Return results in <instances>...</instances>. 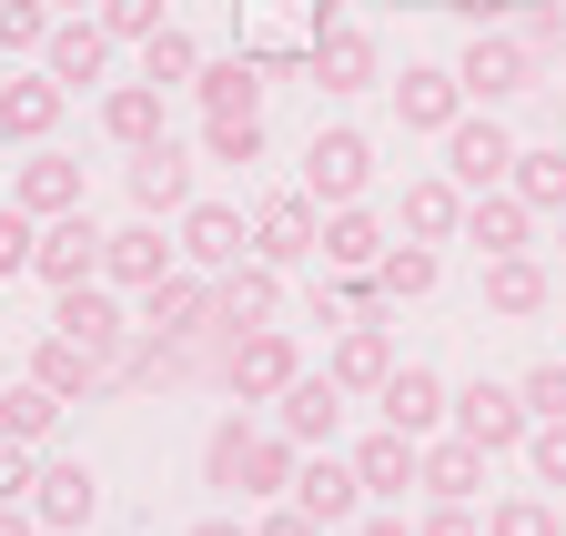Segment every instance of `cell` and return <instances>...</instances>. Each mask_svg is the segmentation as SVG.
<instances>
[{
  "instance_id": "obj_1",
  "label": "cell",
  "mask_w": 566,
  "mask_h": 536,
  "mask_svg": "<svg viewBox=\"0 0 566 536\" xmlns=\"http://www.w3.org/2000/svg\"><path fill=\"white\" fill-rule=\"evenodd\" d=\"M212 375H223L243 406H273V395L304 375V355H294L283 324H253V334H223V345H212Z\"/></svg>"
},
{
  "instance_id": "obj_2",
  "label": "cell",
  "mask_w": 566,
  "mask_h": 536,
  "mask_svg": "<svg viewBox=\"0 0 566 536\" xmlns=\"http://www.w3.org/2000/svg\"><path fill=\"white\" fill-rule=\"evenodd\" d=\"M455 82H465V102H516V92H536V41H516V31H475L465 41V61H455Z\"/></svg>"
},
{
  "instance_id": "obj_3",
  "label": "cell",
  "mask_w": 566,
  "mask_h": 536,
  "mask_svg": "<svg viewBox=\"0 0 566 536\" xmlns=\"http://www.w3.org/2000/svg\"><path fill=\"white\" fill-rule=\"evenodd\" d=\"M446 425H455L465 445H485V455H516V445L536 435L526 395H516V385H485V375H475V385H455V416H446Z\"/></svg>"
},
{
  "instance_id": "obj_4",
  "label": "cell",
  "mask_w": 566,
  "mask_h": 536,
  "mask_svg": "<svg viewBox=\"0 0 566 536\" xmlns=\"http://www.w3.org/2000/svg\"><path fill=\"white\" fill-rule=\"evenodd\" d=\"M163 274H182V243L142 213V223H122V233H102V284L112 294H153Z\"/></svg>"
},
{
  "instance_id": "obj_5",
  "label": "cell",
  "mask_w": 566,
  "mask_h": 536,
  "mask_svg": "<svg viewBox=\"0 0 566 536\" xmlns=\"http://www.w3.org/2000/svg\"><path fill=\"white\" fill-rule=\"evenodd\" d=\"M365 182H375V143L365 132H314V153H304V192L324 213H344V203H365Z\"/></svg>"
},
{
  "instance_id": "obj_6",
  "label": "cell",
  "mask_w": 566,
  "mask_h": 536,
  "mask_svg": "<svg viewBox=\"0 0 566 536\" xmlns=\"http://www.w3.org/2000/svg\"><path fill=\"white\" fill-rule=\"evenodd\" d=\"M31 274H41L51 294H71V284H102V223H92V203H82V213H61V223H41V243H31Z\"/></svg>"
},
{
  "instance_id": "obj_7",
  "label": "cell",
  "mask_w": 566,
  "mask_h": 536,
  "mask_svg": "<svg viewBox=\"0 0 566 536\" xmlns=\"http://www.w3.org/2000/svg\"><path fill=\"white\" fill-rule=\"evenodd\" d=\"M506 172H516L506 122H495V112H465V122L446 132V182H465V192H506Z\"/></svg>"
},
{
  "instance_id": "obj_8",
  "label": "cell",
  "mask_w": 566,
  "mask_h": 536,
  "mask_svg": "<svg viewBox=\"0 0 566 536\" xmlns=\"http://www.w3.org/2000/svg\"><path fill=\"white\" fill-rule=\"evenodd\" d=\"M31 516H41V536H82L102 516V476H92L82 455H51L41 476H31Z\"/></svg>"
},
{
  "instance_id": "obj_9",
  "label": "cell",
  "mask_w": 566,
  "mask_h": 536,
  "mask_svg": "<svg viewBox=\"0 0 566 536\" xmlns=\"http://www.w3.org/2000/svg\"><path fill=\"white\" fill-rule=\"evenodd\" d=\"M273 314H283V263L243 253L233 274H212V334H253V324H273Z\"/></svg>"
},
{
  "instance_id": "obj_10",
  "label": "cell",
  "mask_w": 566,
  "mask_h": 536,
  "mask_svg": "<svg viewBox=\"0 0 566 536\" xmlns=\"http://www.w3.org/2000/svg\"><path fill=\"white\" fill-rule=\"evenodd\" d=\"M294 506H304L324 536H344L354 516H365V476H354V455H334V445L304 455V465H294Z\"/></svg>"
},
{
  "instance_id": "obj_11",
  "label": "cell",
  "mask_w": 566,
  "mask_h": 536,
  "mask_svg": "<svg viewBox=\"0 0 566 536\" xmlns=\"http://www.w3.org/2000/svg\"><path fill=\"white\" fill-rule=\"evenodd\" d=\"M375 416H385L395 435H415V445H424V435L455 416V385H446L436 365H395V375H385V395H375Z\"/></svg>"
},
{
  "instance_id": "obj_12",
  "label": "cell",
  "mask_w": 566,
  "mask_h": 536,
  "mask_svg": "<svg viewBox=\"0 0 566 536\" xmlns=\"http://www.w3.org/2000/svg\"><path fill=\"white\" fill-rule=\"evenodd\" d=\"M51 334H71L92 365H122V345H132V314L112 304V284H71L61 294V314H51Z\"/></svg>"
},
{
  "instance_id": "obj_13",
  "label": "cell",
  "mask_w": 566,
  "mask_h": 536,
  "mask_svg": "<svg viewBox=\"0 0 566 536\" xmlns=\"http://www.w3.org/2000/svg\"><path fill=\"white\" fill-rule=\"evenodd\" d=\"M132 324H142V334H172V345H202V334H212V274H192V263H182V274H163L153 294H142Z\"/></svg>"
},
{
  "instance_id": "obj_14",
  "label": "cell",
  "mask_w": 566,
  "mask_h": 536,
  "mask_svg": "<svg viewBox=\"0 0 566 536\" xmlns=\"http://www.w3.org/2000/svg\"><path fill=\"white\" fill-rule=\"evenodd\" d=\"M122 182H132V213H153V223H163V213L192 203V153L163 132V143H142V153L122 162Z\"/></svg>"
},
{
  "instance_id": "obj_15",
  "label": "cell",
  "mask_w": 566,
  "mask_h": 536,
  "mask_svg": "<svg viewBox=\"0 0 566 536\" xmlns=\"http://www.w3.org/2000/svg\"><path fill=\"white\" fill-rule=\"evenodd\" d=\"M273 425L294 435L304 455H324V445L344 435V385H334V375H294V385L273 395Z\"/></svg>"
},
{
  "instance_id": "obj_16",
  "label": "cell",
  "mask_w": 566,
  "mask_h": 536,
  "mask_svg": "<svg viewBox=\"0 0 566 536\" xmlns=\"http://www.w3.org/2000/svg\"><path fill=\"white\" fill-rule=\"evenodd\" d=\"M182 263H192V274H233V263L253 253V223L233 213V203H182Z\"/></svg>"
},
{
  "instance_id": "obj_17",
  "label": "cell",
  "mask_w": 566,
  "mask_h": 536,
  "mask_svg": "<svg viewBox=\"0 0 566 536\" xmlns=\"http://www.w3.org/2000/svg\"><path fill=\"white\" fill-rule=\"evenodd\" d=\"M41 72H51L61 92H92V82L112 72V31H102L92 11H71V21H51V41H41Z\"/></svg>"
},
{
  "instance_id": "obj_18",
  "label": "cell",
  "mask_w": 566,
  "mask_h": 536,
  "mask_svg": "<svg viewBox=\"0 0 566 536\" xmlns=\"http://www.w3.org/2000/svg\"><path fill=\"white\" fill-rule=\"evenodd\" d=\"M415 486L436 496V506H475V496H485V445H465V435H424Z\"/></svg>"
},
{
  "instance_id": "obj_19",
  "label": "cell",
  "mask_w": 566,
  "mask_h": 536,
  "mask_svg": "<svg viewBox=\"0 0 566 536\" xmlns=\"http://www.w3.org/2000/svg\"><path fill=\"white\" fill-rule=\"evenodd\" d=\"M324 243V203H314V192H273V203L253 213V253L263 263H304Z\"/></svg>"
},
{
  "instance_id": "obj_20",
  "label": "cell",
  "mask_w": 566,
  "mask_h": 536,
  "mask_svg": "<svg viewBox=\"0 0 566 536\" xmlns=\"http://www.w3.org/2000/svg\"><path fill=\"white\" fill-rule=\"evenodd\" d=\"M11 203H21L31 223H61V213H82V162L41 143V153L21 162V182H11Z\"/></svg>"
},
{
  "instance_id": "obj_21",
  "label": "cell",
  "mask_w": 566,
  "mask_h": 536,
  "mask_svg": "<svg viewBox=\"0 0 566 536\" xmlns=\"http://www.w3.org/2000/svg\"><path fill=\"white\" fill-rule=\"evenodd\" d=\"M324 375H334L344 395H385V375H395V334H385V324H344L334 355H324Z\"/></svg>"
},
{
  "instance_id": "obj_22",
  "label": "cell",
  "mask_w": 566,
  "mask_h": 536,
  "mask_svg": "<svg viewBox=\"0 0 566 536\" xmlns=\"http://www.w3.org/2000/svg\"><path fill=\"white\" fill-rule=\"evenodd\" d=\"M455 243H475L485 263H495V253H526V243H536V213L516 203V192H465V233H455Z\"/></svg>"
},
{
  "instance_id": "obj_23",
  "label": "cell",
  "mask_w": 566,
  "mask_h": 536,
  "mask_svg": "<svg viewBox=\"0 0 566 536\" xmlns=\"http://www.w3.org/2000/svg\"><path fill=\"white\" fill-rule=\"evenodd\" d=\"M61 102H71V92H61L51 72H31V82H0V143H31V153H41L51 132H61Z\"/></svg>"
},
{
  "instance_id": "obj_24",
  "label": "cell",
  "mask_w": 566,
  "mask_h": 536,
  "mask_svg": "<svg viewBox=\"0 0 566 536\" xmlns=\"http://www.w3.org/2000/svg\"><path fill=\"white\" fill-rule=\"evenodd\" d=\"M395 122L446 143V132L465 122V82H455V72H405V82H395Z\"/></svg>"
},
{
  "instance_id": "obj_25",
  "label": "cell",
  "mask_w": 566,
  "mask_h": 536,
  "mask_svg": "<svg viewBox=\"0 0 566 536\" xmlns=\"http://www.w3.org/2000/svg\"><path fill=\"white\" fill-rule=\"evenodd\" d=\"M202 122H263V61L243 51V61H202Z\"/></svg>"
},
{
  "instance_id": "obj_26",
  "label": "cell",
  "mask_w": 566,
  "mask_h": 536,
  "mask_svg": "<svg viewBox=\"0 0 566 536\" xmlns=\"http://www.w3.org/2000/svg\"><path fill=\"white\" fill-rule=\"evenodd\" d=\"M415 455H424V445H415V435H395V425H375L365 445H354V476H365V506H395V496L415 486Z\"/></svg>"
},
{
  "instance_id": "obj_27",
  "label": "cell",
  "mask_w": 566,
  "mask_h": 536,
  "mask_svg": "<svg viewBox=\"0 0 566 536\" xmlns=\"http://www.w3.org/2000/svg\"><path fill=\"white\" fill-rule=\"evenodd\" d=\"M455 233H465V182H446V172L405 182V243H455Z\"/></svg>"
},
{
  "instance_id": "obj_28",
  "label": "cell",
  "mask_w": 566,
  "mask_h": 536,
  "mask_svg": "<svg viewBox=\"0 0 566 536\" xmlns=\"http://www.w3.org/2000/svg\"><path fill=\"white\" fill-rule=\"evenodd\" d=\"M314 253L334 263V274H375L395 243H385V223H375L365 203H344V213H324V243H314Z\"/></svg>"
},
{
  "instance_id": "obj_29",
  "label": "cell",
  "mask_w": 566,
  "mask_h": 536,
  "mask_svg": "<svg viewBox=\"0 0 566 536\" xmlns=\"http://www.w3.org/2000/svg\"><path fill=\"white\" fill-rule=\"evenodd\" d=\"M304 61H314V82H324V92H365V82H375V41H365V31H344V21H324Z\"/></svg>"
},
{
  "instance_id": "obj_30",
  "label": "cell",
  "mask_w": 566,
  "mask_h": 536,
  "mask_svg": "<svg viewBox=\"0 0 566 536\" xmlns=\"http://www.w3.org/2000/svg\"><path fill=\"white\" fill-rule=\"evenodd\" d=\"M31 385H51L61 406H82L92 385H112V365H92L82 345H71V334H41V345H31Z\"/></svg>"
},
{
  "instance_id": "obj_31",
  "label": "cell",
  "mask_w": 566,
  "mask_h": 536,
  "mask_svg": "<svg viewBox=\"0 0 566 536\" xmlns=\"http://www.w3.org/2000/svg\"><path fill=\"white\" fill-rule=\"evenodd\" d=\"M485 314H546V263L536 253H495L485 263Z\"/></svg>"
},
{
  "instance_id": "obj_32",
  "label": "cell",
  "mask_w": 566,
  "mask_h": 536,
  "mask_svg": "<svg viewBox=\"0 0 566 536\" xmlns=\"http://www.w3.org/2000/svg\"><path fill=\"white\" fill-rule=\"evenodd\" d=\"M102 132H112L122 153L163 143V92H153V82H122V92H102Z\"/></svg>"
},
{
  "instance_id": "obj_33",
  "label": "cell",
  "mask_w": 566,
  "mask_h": 536,
  "mask_svg": "<svg viewBox=\"0 0 566 536\" xmlns=\"http://www.w3.org/2000/svg\"><path fill=\"white\" fill-rule=\"evenodd\" d=\"M294 465H304V445L283 435V425H263L253 435V465H243V496L253 506H283V496H294Z\"/></svg>"
},
{
  "instance_id": "obj_34",
  "label": "cell",
  "mask_w": 566,
  "mask_h": 536,
  "mask_svg": "<svg viewBox=\"0 0 566 536\" xmlns=\"http://www.w3.org/2000/svg\"><path fill=\"white\" fill-rule=\"evenodd\" d=\"M51 425H61V395H51V385H31V375L0 385V435H11V445H41Z\"/></svg>"
},
{
  "instance_id": "obj_35",
  "label": "cell",
  "mask_w": 566,
  "mask_h": 536,
  "mask_svg": "<svg viewBox=\"0 0 566 536\" xmlns=\"http://www.w3.org/2000/svg\"><path fill=\"white\" fill-rule=\"evenodd\" d=\"M142 82H153V92H182V82H202V41L163 21L153 41H142Z\"/></svg>"
},
{
  "instance_id": "obj_36",
  "label": "cell",
  "mask_w": 566,
  "mask_h": 536,
  "mask_svg": "<svg viewBox=\"0 0 566 536\" xmlns=\"http://www.w3.org/2000/svg\"><path fill=\"white\" fill-rule=\"evenodd\" d=\"M253 435H263V425H243V416H223V425L202 435V476L223 486V496H243V465H253Z\"/></svg>"
},
{
  "instance_id": "obj_37",
  "label": "cell",
  "mask_w": 566,
  "mask_h": 536,
  "mask_svg": "<svg viewBox=\"0 0 566 536\" xmlns=\"http://www.w3.org/2000/svg\"><path fill=\"white\" fill-rule=\"evenodd\" d=\"M506 192H516L526 213H566V153H516Z\"/></svg>"
},
{
  "instance_id": "obj_38",
  "label": "cell",
  "mask_w": 566,
  "mask_h": 536,
  "mask_svg": "<svg viewBox=\"0 0 566 536\" xmlns=\"http://www.w3.org/2000/svg\"><path fill=\"white\" fill-rule=\"evenodd\" d=\"M375 284H385V304H415V294H436V243H395V253L375 263Z\"/></svg>"
},
{
  "instance_id": "obj_39",
  "label": "cell",
  "mask_w": 566,
  "mask_h": 536,
  "mask_svg": "<svg viewBox=\"0 0 566 536\" xmlns=\"http://www.w3.org/2000/svg\"><path fill=\"white\" fill-rule=\"evenodd\" d=\"M485 536H566V506H546V496H506L485 516Z\"/></svg>"
},
{
  "instance_id": "obj_40",
  "label": "cell",
  "mask_w": 566,
  "mask_h": 536,
  "mask_svg": "<svg viewBox=\"0 0 566 536\" xmlns=\"http://www.w3.org/2000/svg\"><path fill=\"white\" fill-rule=\"evenodd\" d=\"M516 395H526V416H536V425H556V416H566V355L526 365V375H516Z\"/></svg>"
},
{
  "instance_id": "obj_41",
  "label": "cell",
  "mask_w": 566,
  "mask_h": 536,
  "mask_svg": "<svg viewBox=\"0 0 566 536\" xmlns=\"http://www.w3.org/2000/svg\"><path fill=\"white\" fill-rule=\"evenodd\" d=\"M92 21H102L112 41H132V51H142V41L163 31V0H92Z\"/></svg>"
},
{
  "instance_id": "obj_42",
  "label": "cell",
  "mask_w": 566,
  "mask_h": 536,
  "mask_svg": "<svg viewBox=\"0 0 566 536\" xmlns=\"http://www.w3.org/2000/svg\"><path fill=\"white\" fill-rule=\"evenodd\" d=\"M31 243H41V223H31L21 203H0V284H11V274H31Z\"/></svg>"
},
{
  "instance_id": "obj_43",
  "label": "cell",
  "mask_w": 566,
  "mask_h": 536,
  "mask_svg": "<svg viewBox=\"0 0 566 536\" xmlns=\"http://www.w3.org/2000/svg\"><path fill=\"white\" fill-rule=\"evenodd\" d=\"M202 153L212 162H263V122H202Z\"/></svg>"
},
{
  "instance_id": "obj_44",
  "label": "cell",
  "mask_w": 566,
  "mask_h": 536,
  "mask_svg": "<svg viewBox=\"0 0 566 536\" xmlns=\"http://www.w3.org/2000/svg\"><path fill=\"white\" fill-rule=\"evenodd\" d=\"M51 41V11L41 0H0V51H41Z\"/></svg>"
},
{
  "instance_id": "obj_45",
  "label": "cell",
  "mask_w": 566,
  "mask_h": 536,
  "mask_svg": "<svg viewBox=\"0 0 566 536\" xmlns=\"http://www.w3.org/2000/svg\"><path fill=\"white\" fill-rule=\"evenodd\" d=\"M526 465H536V486H556V496H566V416L526 435Z\"/></svg>"
},
{
  "instance_id": "obj_46",
  "label": "cell",
  "mask_w": 566,
  "mask_h": 536,
  "mask_svg": "<svg viewBox=\"0 0 566 536\" xmlns=\"http://www.w3.org/2000/svg\"><path fill=\"white\" fill-rule=\"evenodd\" d=\"M31 476H41V465H31V445H11V435H0V506H21V496H31Z\"/></svg>"
},
{
  "instance_id": "obj_47",
  "label": "cell",
  "mask_w": 566,
  "mask_h": 536,
  "mask_svg": "<svg viewBox=\"0 0 566 536\" xmlns=\"http://www.w3.org/2000/svg\"><path fill=\"white\" fill-rule=\"evenodd\" d=\"M415 536H485V526H475V506H424Z\"/></svg>"
},
{
  "instance_id": "obj_48",
  "label": "cell",
  "mask_w": 566,
  "mask_h": 536,
  "mask_svg": "<svg viewBox=\"0 0 566 536\" xmlns=\"http://www.w3.org/2000/svg\"><path fill=\"white\" fill-rule=\"evenodd\" d=\"M253 536H324V526H314L294 496H283V506H263V526H253Z\"/></svg>"
},
{
  "instance_id": "obj_49",
  "label": "cell",
  "mask_w": 566,
  "mask_h": 536,
  "mask_svg": "<svg viewBox=\"0 0 566 536\" xmlns=\"http://www.w3.org/2000/svg\"><path fill=\"white\" fill-rule=\"evenodd\" d=\"M546 51H566V0H546V11H536V61Z\"/></svg>"
},
{
  "instance_id": "obj_50",
  "label": "cell",
  "mask_w": 566,
  "mask_h": 536,
  "mask_svg": "<svg viewBox=\"0 0 566 536\" xmlns=\"http://www.w3.org/2000/svg\"><path fill=\"white\" fill-rule=\"evenodd\" d=\"M354 536H415V526H405L395 506H375V516H354Z\"/></svg>"
},
{
  "instance_id": "obj_51",
  "label": "cell",
  "mask_w": 566,
  "mask_h": 536,
  "mask_svg": "<svg viewBox=\"0 0 566 536\" xmlns=\"http://www.w3.org/2000/svg\"><path fill=\"white\" fill-rule=\"evenodd\" d=\"M0 536H41V516L31 506H0Z\"/></svg>"
},
{
  "instance_id": "obj_52",
  "label": "cell",
  "mask_w": 566,
  "mask_h": 536,
  "mask_svg": "<svg viewBox=\"0 0 566 536\" xmlns=\"http://www.w3.org/2000/svg\"><path fill=\"white\" fill-rule=\"evenodd\" d=\"M192 536H253V526H233V516H202V526H192Z\"/></svg>"
},
{
  "instance_id": "obj_53",
  "label": "cell",
  "mask_w": 566,
  "mask_h": 536,
  "mask_svg": "<svg viewBox=\"0 0 566 536\" xmlns=\"http://www.w3.org/2000/svg\"><path fill=\"white\" fill-rule=\"evenodd\" d=\"M41 11H61V21H71V11H82V0H41Z\"/></svg>"
},
{
  "instance_id": "obj_54",
  "label": "cell",
  "mask_w": 566,
  "mask_h": 536,
  "mask_svg": "<svg viewBox=\"0 0 566 536\" xmlns=\"http://www.w3.org/2000/svg\"><path fill=\"white\" fill-rule=\"evenodd\" d=\"M556 243H566V213H556Z\"/></svg>"
},
{
  "instance_id": "obj_55",
  "label": "cell",
  "mask_w": 566,
  "mask_h": 536,
  "mask_svg": "<svg viewBox=\"0 0 566 536\" xmlns=\"http://www.w3.org/2000/svg\"><path fill=\"white\" fill-rule=\"evenodd\" d=\"M344 536H354V526H344Z\"/></svg>"
}]
</instances>
